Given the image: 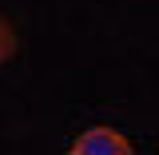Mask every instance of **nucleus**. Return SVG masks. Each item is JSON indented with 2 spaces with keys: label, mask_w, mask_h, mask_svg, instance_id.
Segmentation results:
<instances>
[{
  "label": "nucleus",
  "mask_w": 159,
  "mask_h": 155,
  "mask_svg": "<svg viewBox=\"0 0 159 155\" xmlns=\"http://www.w3.org/2000/svg\"><path fill=\"white\" fill-rule=\"evenodd\" d=\"M16 32H12V28H8V20L0 16V68H4V64H8V60L16 56Z\"/></svg>",
  "instance_id": "obj_2"
},
{
  "label": "nucleus",
  "mask_w": 159,
  "mask_h": 155,
  "mask_svg": "<svg viewBox=\"0 0 159 155\" xmlns=\"http://www.w3.org/2000/svg\"><path fill=\"white\" fill-rule=\"evenodd\" d=\"M72 155H131V143L123 131L111 127H88L84 135L72 139Z\"/></svg>",
  "instance_id": "obj_1"
}]
</instances>
